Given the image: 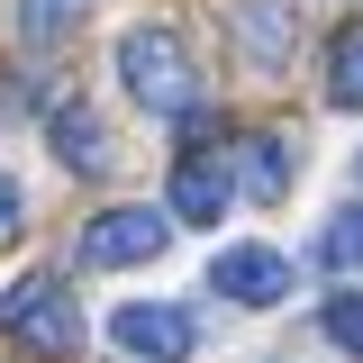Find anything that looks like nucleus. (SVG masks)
I'll list each match as a JSON object with an SVG mask.
<instances>
[{"label":"nucleus","mask_w":363,"mask_h":363,"mask_svg":"<svg viewBox=\"0 0 363 363\" xmlns=\"http://www.w3.org/2000/svg\"><path fill=\"white\" fill-rule=\"evenodd\" d=\"M109 336H118L128 354H145V363H182L200 345L191 309H173V300H118V309H109Z\"/></svg>","instance_id":"4"},{"label":"nucleus","mask_w":363,"mask_h":363,"mask_svg":"<svg viewBox=\"0 0 363 363\" xmlns=\"http://www.w3.org/2000/svg\"><path fill=\"white\" fill-rule=\"evenodd\" d=\"M227 37H236V55H245L255 73H281V64H291V45H300V28H291V9H281V0H236Z\"/></svg>","instance_id":"6"},{"label":"nucleus","mask_w":363,"mask_h":363,"mask_svg":"<svg viewBox=\"0 0 363 363\" xmlns=\"http://www.w3.org/2000/svg\"><path fill=\"white\" fill-rule=\"evenodd\" d=\"M0 336H9L18 354L55 363V354H73V345H82V300H73L55 272H28V281H9V291H0Z\"/></svg>","instance_id":"2"},{"label":"nucleus","mask_w":363,"mask_h":363,"mask_svg":"<svg viewBox=\"0 0 363 363\" xmlns=\"http://www.w3.org/2000/svg\"><path fill=\"white\" fill-rule=\"evenodd\" d=\"M173 245V218L164 209H100V218L82 227V264L118 272V264H155Z\"/></svg>","instance_id":"3"},{"label":"nucleus","mask_w":363,"mask_h":363,"mask_svg":"<svg viewBox=\"0 0 363 363\" xmlns=\"http://www.w3.org/2000/svg\"><path fill=\"white\" fill-rule=\"evenodd\" d=\"M209 291L236 300V309H272V300H291V255H272V245H227L218 264H209Z\"/></svg>","instance_id":"5"},{"label":"nucleus","mask_w":363,"mask_h":363,"mask_svg":"<svg viewBox=\"0 0 363 363\" xmlns=\"http://www.w3.org/2000/svg\"><path fill=\"white\" fill-rule=\"evenodd\" d=\"M73 18H82V0H18V28L28 37H64Z\"/></svg>","instance_id":"13"},{"label":"nucleus","mask_w":363,"mask_h":363,"mask_svg":"<svg viewBox=\"0 0 363 363\" xmlns=\"http://www.w3.org/2000/svg\"><path fill=\"white\" fill-rule=\"evenodd\" d=\"M327 100L336 109H363V28H345L336 55H327Z\"/></svg>","instance_id":"10"},{"label":"nucleus","mask_w":363,"mask_h":363,"mask_svg":"<svg viewBox=\"0 0 363 363\" xmlns=\"http://www.w3.org/2000/svg\"><path fill=\"white\" fill-rule=\"evenodd\" d=\"M173 218H191V227L227 218V173L218 164H173Z\"/></svg>","instance_id":"8"},{"label":"nucleus","mask_w":363,"mask_h":363,"mask_svg":"<svg viewBox=\"0 0 363 363\" xmlns=\"http://www.w3.org/2000/svg\"><path fill=\"white\" fill-rule=\"evenodd\" d=\"M318 318H327V336H336V345L363 363V291H336V300H327Z\"/></svg>","instance_id":"12"},{"label":"nucleus","mask_w":363,"mask_h":363,"mask_svg":"<svg viewBox=\"0 0 363 363\" xmlns=\"http://www.w3.org/2000/svg\"><path fill=\"white\" fill-rule=\"evenodd\" d=\"M318 264H336V272H363V200L327 218V236H318Z\"/></svg>","instance_id":"11"},{"label":"nucleus","mask_w":363,"mask_h":363,"mask_svg":"<svg viewBox=\"0 0 363 363\" xmlns=\"http://www.w3.org/2000/svg\"><path fill=\"white\" fill-rule=\"evenodd\" d=\"M18 218H28V200H18V173L0 164V236H18Z\"/></svg>","instance_id":"14"},{"label":"nucleus","mask_w":363,"mask_h":363,"mask_svg":"<svg viewBox=\"0 0 363 363\" xmlns=\"http://www.w3.org/2000/svg\"><path fill=\"white\" fill-rule=\"evenodd\" d=\"M245 191H255V200H281V191H291V155H281V136H245Z\"/></svg>","instance_id":"9"},{"label":"nucleus","mask_w":363,"mask_h":363,"mask_svg":"<svg viewBox=\"0 0 363 363\" xmlns=\"http://www.w3.org/2000/svg\"><path fill=\"white\" fill-rule=\"evenodd\" d=\"M45 136H55V155H64L73 173H109V128H100L91 109H55Z\"/></svg>","instance_id":"7"},{"label":"nucleus","mask_w":363,"mask_h":363,"mask_svg":"<svg viewBox=\"0 0 363 363\" xmlns=\"http://www.w3.org/2000/svg\"><path fill=\"white\" fill-rule=\"evenodd\" d=\"M118 82L155 109V118H182V109H200V73H191V45L173 37V28H128L118 37Z\"/></svg>","instance_id":"1"},{"label":"nucleus","mask_w":363,"mask_h":363,"mask_svg":"<svg viewBox=\"0 0 363 363\" xmlns=\"http://www.w3.org/2000/svg\"><path fill=\"white\" fill-rule=\"evenodd\" d=\"M354 173H363V155H354Z\"/></svg>","instance_id":"15"}]
</instances>
